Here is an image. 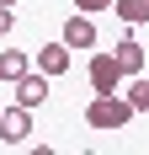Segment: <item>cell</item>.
Wrapping results in <instances>:
<instances>
[{"label": "cell", "mask_w": 149, "mask_h": 155, "mask_svg": "<svg viewBox=\"0 0 149 155\" xmlns=\"http://www.w3.org/2000/svg\"><path fill=\"white\" fill-rule=\"evenodd\" d=\"M133 96H122V91H96L90 96V107H85V123L96 128V134H117V128L133 123Z\"/></svg>", "instance_id": "cell-1"}, {"label": "cell", "mask_w": 149, "mask_h": 155, "mask_svg": "<svg viewBox=\"0 0 149 155\" xmlns=\"http://www.w3.org/2000/svg\"><path fill=\"white\" fill-rule=\"evenodd\" d=\"M122 64H117V54H96L90 59V91H122Z\"/></svg>", "instance_id": "cell-2"}, {"label": "cell", "mask_w": 149, "mask_h": 155, "mask_svg": "<svg viewBox=\"0 0 149 155\" xmlns=\"http://www.w3.org/2000/svg\"><path fill=\"white\" fill-rule=\"evenodd\" d=\"M27 134H32V107L16 102V107L0 112V139H5V144H27Z\"/></svg>", "instance_id": "cell-3"}, {"label": "cell", "mask_w": 149, "mask_h": 155, "mask_svg": "<svg viewBox=\"0 0 149 155\" xmlns=\"http://www.w3.org/2000/svg\"><path fill=\"white\" fill-rule=\"evenodd\" d=\"M48 80H53V75L27 70V75L16 80V102H21V107H43V102H48Z\"/></svg>", "instance_id": "cell-4"}, {"label": "cell", "mask_w": 149, "mask_h": 155, "mask_svg": "<svg viewBox=\"0 0 149 155\" xmlns=\"http://www.w3.org/2000/svg\"><path fill=\"white\" fill-rule=\"evenodd\" d=\"M64 43L69 48H96V21H90V11H74L69 21H64Z\"/></svg>", "instance_id": "cell-5"}, {"label": "cell", "mask_w": 149, "mask_h": 155, "mask_svg": "<svg viewBox=\"0 0 149 155\" xmlns=\"http://www.w3.org/2000/svg\"><path fill=\"white\" fill-rule=\"evenodd\" d=\"M69 59H74V48L64 43H48V48H37V70H43V75H64V70H69Z\"/></svg>", "instance_id": "cell-6"}, {"label": "cell", "mask_w": 149, "mask_h": 155, "mask_svg": "<svg viewBox=\"0 0 149 155\" xmlns=\"http://www.w3.org/2000/svg\"><path fill=\"white\" fill-rule=\"evenodd\" d=\"M112 54H117V64H122V75H128V80L144 75V43H138V38H117Z\"/></svg>", "instance_id": "cell-7"}, {"label": "cell", "mask_w": 149, "mask_h": 155, "mask_svg": "<svg viewBox=\"0 0 149 155\" xmlns=\"http://www.w3.org/2000/svg\"><path fill=\"white\" fill-rule=\"evenodd\" d=\"M27 70H32V59L21 54V48H5V54H0V80H11V86H16Z\"/></svg>", "instance_id": "cell-8"}, {"label": "cell", "mask_w": 149, "mask_h": 155, "mask_svg": "<svg viewBox=\"0 0 149 155\" xmlns=\"http://www.w3.org/2000/svg\"><path fill=\"white\" fill-rule=\"evenodd\" d=\"M112 11H117L122 21H133V27H144V21H149V0H117Z\"/></svg>", "instance_id": "cell-9"}, {"label": "cell", "mask_w": 149, "mask_h": 155, "mask_svg": "<svg viewBox=\"0 0 149 155\" xmlns=\"http://www.w3.org/2000/svg\"><path fill=\"white\" fill-rule=\"evenodd\" d=\"M128 96H133V107H138V112H149V75H133Z\"/></svg>", "instance_id": "cell-10"}, {"label": "cell", "mask_w": 149, "mask_h": 155, "mask_svg": "<svg viewBox=\"0 0 149 155\" xmlns=\"http://www.w3.org/2000/svg\"><path fill=\"white\" fill-rule=\"evenodd\" d=\"M74 5H80V11H90V16H96V11H112L117 0H74Z\"/></svg>", "instance_id": "cell-11"}, {"label": "cell", "mask_w": 149, "mask_h": 155, "mask_svg": "<svg viewBox=\"0 0 149 155\" xmlns=\"http://www.w3.org/2000/svg\"><path fill=\"white\" fill-rule=\"evenodd\" d=\"M16 27V16H11V5H0V32H11Z\"/></svg>", "instance_id": "cell-12"}, {"label": "cell", "mask_w": 149, "mask_h": 155, "mask_svg": "<svg viewBox=\"0 0 149 155\" xmlns=\"http://www.w3.org/2000/svg\"><path fill=\"white\" fill-rule=\"evenodd\" d=\"M0 5H16V0H0Z\"/></svg>", "instance_id": "cell-13"}, {"label": "cell", "mask_w": 149, "mask_h": 155, "mask_svg": "<svg viewBox=\"0 0 149 155\" xmlns=\"http://www.w3.org/2000/svg\"><path fill=\"white\" fill-rule=\"evenodd\" d=\"M0 112H5V107H0Z\"/></svg>", "instance_id": "cell-14"}]
</instances>
